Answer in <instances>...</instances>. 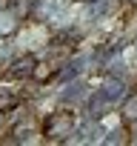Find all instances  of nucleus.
<instances>
[{
	"label": "nucleus",
	"instance_id": "obj_7",
	"mask_svg": "<svg viewBox=\"0 0 137 146\" xmlns=\"http://www.w3.org/2000/svg\"><path fill=\"white\" fill-rule=\"evenodd\" d=\"M0 126H3V112H0Z\"/></svg>",
	"mask_w": 137,
	"mask_h": 146
},
{
	"label": "nucleus",
	"instance_id": "obj_6",
	"mask_svg": "<svg viewBox=\"0 0 137 146\" xmlns=\"http://www.w3.org/2000/svg\"><path fill=\"white\" fill-rule=\"evenodd\" d=\"M6 3H9V0H0V9H6Z\"/></svg>",
	"mask_w": 137,
	"mask_h": 146
},
{
	"label": "nucleus",
	"instance_id": "obj_3",
	"mask_svg": "<svg viewBox=\"0 0 137 146\" xmlns=\"http://www.w3.org/2000/svg\"><path fill=\"white\" fill-rule=\"evenodd\" d=\"M34 69H37L34 57L26 54V57H17V60L12 63V75H14V78H34Z\"/></svg>",
	"mask_w": 137,
	"mask_h": 146
},
{
	"label": "nucleus",
	"instance_id": "obj_4",
	"mask_svg": "<svg viewBox=\"0 0 137 146\" xmlns=\"http://www.w3.org/2000/svg\"><path fill=\"white\" fill-rule=\"evenodd\" d=\"M17 17H20V15L12 12V9H0V37H6V35L17 32V26H20Z\"/></svg>",
	"mask_w": 137,
	"mask_h": 146
},
{
	"label": "nucleus",
	"instance_id": "obj_5",
	"mask_svg": "<svg viewBox=\"0 0 137 146\" xmlns=\"http://www.w3.org/2000/svg\"><path fill=\"white\" fill-rule=\"evenodd\" d=\"M123 117L128 123L137 120V95H126V103H123Z\"/></svg>",
	"mask_w": 137,
	"mask_h": 146
},
{
	"label": "nucleus",
	"instance_id": "obj_2",
	"mask_svg": "<svg viewBox=\"0 0 137 146\" xmlns=\"http://www.w3.org/2000/svg\"><path fill=\"white\" fill-rule=\"evenodd\" d=\"M97 95L109 103V106H114V103H120V100H126V83L120 80V78H106L103 83H100V89H97Z\"/></svg>",
	"mask_w": 137,
	"mask_h": 146
},
{
	"label": "nucleus",
	"instance_id": "obj_8",
	"mask_svg": "<svg viewBox=\"0 0 137 146\" xmlns=\"http://www.w3.org/2000/svg\"><path fill=\"white\" fill-rule=\"evenodd\" d=\"M134 3H137V0H134Z\"/></svg>",
	"mask_w": 137,
	"mask_h": 146
},
{
	"label": "nucleus",
	"instance_id": "obj_1",
	"mask_svg": "<svg viewBox=\"0 0 137 146\" xmlns=\"http://www.w3.org/2000/svg\"><path fill=\"white\" fill-rule=\"evenodd\" d=\"M74 132H77L74 112H51L43 123V137L46 140H72Z\"/></svg>",
	"mask_w": 137,
	"mask_h": 146
}]
</instances>
